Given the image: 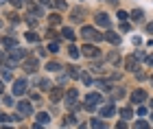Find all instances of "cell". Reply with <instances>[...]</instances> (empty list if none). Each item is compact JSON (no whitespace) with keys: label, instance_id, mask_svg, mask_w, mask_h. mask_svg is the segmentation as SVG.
<instances>
[{"label":"cell","instance_id":"6da1fadb","mask_svg":"<svg viewBox=\"0 0 153 129\" xmlns=\"http://www.w3.org/2000/svg\"><path fill=\"white\" fill-rule=\"evenodd\" d=\"M81 35L85 37V42H90V39H92V42H99V39H105V37H103V35H101V33L96 31V29H92V26H83V29H81Z\"/></svg>","mask_w":153,"mask_h":129},{"label":"cell","instance_id":"7a4b0ae2","mask_svg":"<svg viewBox=\"0 0 153 129\" xmlns=\"http://www.w3.org/2000/svg\"><path fill=\"white\" fill-rule=\"evenodd\" d=\"M101 103H103V96H101L99 92H90L88 96H85V110H88V112L94 110V107L101 105Z\"/></svg>","mask_w":153,"mask_h":129},{"label":"cell","instance_id":"3957f363","mask_svg":"<svg viewBox=\"0 0 153 129\" xmlns=\"http://www.w3.org/2000/svg\"><path fill=\"white\" fill-rule=\"evenodd\" d=\"M81 53H83V55H85L88 59H96V57L101 55V50L96 48V46H90V42H88V44H85V46L81 48Z\"/></svg>","mask_w":153,"mask_h":129},{"label":"cell","instance_id":"277c9868","mask_svg":"<svg viewBox=\"0 0 153 129\" xmlns=\"http://www.w3.org/2000/svg\"><path fill=\"white\" fill-rule=\"evenodd\" d=\"M26 90H29V83H26L24 79H18L16 83H13V94H16V96H22Z\"/></svg>","mask_w":153,"mask_h":129},{"label":"cell","instance_id":"5b68a950","mask_svg":"<svg viewBox=\"0 0 153 129\" xmlns=\"http://www.w3.org/2000/svg\"><path fill=\"white\" fill-rule=\"evenodd\" d=\"M18 114L20 116H31L33 114V105L29 103V101H20L18 103Z\"/></svg>","mask_w":153,"mask_h":129},{"label":"cell","instance_id":"8992f818","mask_svg":"<svg viewBox=\"0 0 153 129\" xmlns=\"http://www.w3.org/2000/svg\"><path fill=\"white\" fill-rule=\"evenodd\" d=\"M96 24L99 26H105V29H109V26H112V20H109V16L107 13H96Z\"/></svg>","mask_w":153,"mask_h":129},{"label":"cell","instance_id":"52a82bcc","mask_svg":"<svg viewBox=\"0 0 153 129\" xmlns=\"http://www.w3.org/2000/svg\"><path fill=\"white\" fill-rule=\"evenodd\" d=\"M138 62H140V59H138L136 55H131V57H127V59H125V70L134 72L136 68H138Z\"/></svg>","mask_w":153,"mask_h":129},{"label":"cell","instance_id":"ba28073f","mask_svg":"<svg viewBox=\"0 0 153 129\" xmlns=\"http://www.w3.org/2000/svg\"><path fill=\"white\" fill-rule=\"evenodd\" d=\"M22 68H24L26 72H35V70H37V59H35V57H26Z\"/></svg>","mask_w":153,"mask_h":129},{"label":"cell","instance_id":"9c48e42d","mask_svg":"<svg viewBox=\"0 0 153 129\" xmlns=\"http://www.w3.org/2000/svg\"><path fill=\"white\" fill-rule=\"evenodd\" d=\"M76 99H79V92H76V90H68V92H66V105H68V107H74Z\"/></svg>","mask_w":153,"mask_h":129},{"label":"cell","instance_id":"30bf717a","mask_svg":"<svg viewBox=\"0 0 153 129\" xmlns=\"http://www.w3.org/2000/svg\"><path fill=\"white\" fill-rule=\"evenodd\" d=\"M103 37H105L109 44H114V46H118V44H120V35H118L116 31H107V33H105Z\"/></svg>","mask_w":153,"mask_h":129},{"label":"cell","instance_id":"8fae6325","mask_svg":"<svg viewBox=\"0 0 153 129\" xmlns=\"http://www.w3.org/2000/svg\"><path fill=\"white\" fill-rule=\"evenodd\" d=\"M142 101H147V92L144 90H136L131 94V103H142Z\"/></svg>","mask_w":153,"mask_h":129},{"label":"cell","instance_id":"7c38bea8","mask_svg":"<svg viewBox=\"0 0 153 129\" xmlns=\"http://www.w3.org/2000/svg\"><path fill=\"white\" fill-rule=\"evenodd\" d=\"M61 99H64V90H61V87H55V90H51V101H53V103H59Z\"/></svg>","mask_w":153,"mask_h":129},{"label":"cell","instance_id":"4fadbf2b","mask_svg":"<svg viewBox=\"0 0 153 129\" xmlns=\"http://www.w3.org/2000/svg\"><path fill=\"white\" fill-rule=\"evenodd\" d=\"M101 114H103V116H114V114H116V107H114V103H107V105L101 110Z\"/></svg>","mask_w":153,"mask_h":129},{"label":"cell","instance_id":"5bb4252c","mask_svg":"<svg viewBox=\"0 0 153 129\" xmlns=\"http://www.w3.org/2000/svg\"><path fill=\"white\" fill-rule=\"evenodd\" d=\"M48 123H51V116H48L46 112H39V114H37V125L44 127V125H48Z\"/></svg>","mask_w":153,"mask_h":129},{"label":"cell","instance_id":"9a60e30c","mask_svg":"<svg viewBox=\"0 0 153 129\" xmlns=\"http://www.w3.org/2000/svg\"><path fill=\"white\" fill-rule=\"evenodd\" d=\"M2 46H4V48H16L18 42L13 37H2Z\"/></svg>","mask_w":153,"mask_h":129},{"label":"cell","instance_id":"2e32d148","mask_svg":"<svg viewBox=\"0 0 153 129\" xmlns=\"http://www.w3.org/2000/svg\"><path fill=\"white\" fill-rule=\"evenodd\" d=\"M29 11H31V16H42V7H37L35 2H29Z\"/></svg>","mask_w":153,"mask_h":129},{"label":"cell","instance_id":"e0dca14e","mask_svg":"<svg viewBox=\"0 0 153 129\" xmlns=\"http://www.w3.org/2000/svg\"><path fill=\"white\" fill-rule=\"evenodd\" d=\"M120 116H123V120H131L134 118V110H131V107H125V110L120 112Z\"/></svg>","mask_w":153,"mask_h":129},{"label":"cell","instance_id":"ac0fdd59","mask_svg":"<svg viewBox=\"0 0 153 129\" xmlns=\"http://www.w3.org/2000/svg\"><path fill=\"white\" fill-rule=\"evenodd\" d=\"M68 55H70V59H76L81 53H79V48H76L74 44H70V46H68Z\"/></svg>","mask_w":153,"mask_h":129},{"label":"cell","instance_id":"d6986e66","mask_svg":"<svg viewBox=\"0 0 153 129\" xmlns=\"http://www.w3.org/2000/svg\"><path fill=\"white\" fill-rule=\"evenodd\" d=\"M46 70H51V72H59V70H61V64H57V62H48V64H46Z\"/></svg>","mask_w":153,"mask_h":129},{"label":"cell","instance_id":"ffe728a7","mask_svg":"<svg viewBox=\"0 0 153 129\" xmlns=\"http://www.w3.org/2000/svg\"><path fill=\"white\" fill-rule=\"evenodd\" d=\"M72 20L74 22H81L83 20V9H72Z\"/></svg>","mask_w":153,"mask_h":129},{"label":"cell","instance_id":"44dd1931","mask_svg":"<svg viewBox=\"0 0 153 129\" xmlns=\"http://www.w3.org/2000/svg\"><path fill=\"white\" fill-rule=\"evenodd\" d=\"M53 7H57L59 11H66L68 9V4H66V0H53Z\"/></svg>","mask_w":153,"mask_h":129},{"label":"cell","instance_id":"7402d4cb","mask_svg":"<svg viewBox=\"0 0 153 129\" xmlns=\"http://www.w3.org/2000/svg\"><path fill=\"white\" fill-rule=\"evenodd\" d=\"M68 74H70L72 79H79V77H81V72H79V68H76V66H72V68H68Z\"/></svg>","mask_w":153,"mask_h":129},{"label":"cell","instance_id":"603a6c76","mask_svg":"<svg viewBox=\"0 0 153 129\" xmlns=\"http://www.w3.org/2000/svg\"><path fill=\"white\" fill-rule=\"evenodd\" d=\"M61 33H64V37H66V39H70V42L74 39V31H72V29H68V26H66V29L61 31Z\"/></svg>","mask_w":153,"mask_h":129},{"label":"cell","instance_id":"cb8c5ba5","mask_svg":"<svg viewBox=\"0 0 153 129\" xmlns=\"http://www.w3.org/2000/svg\"><path fill=\"white\" fill-rule=\"evenodd\" d=\"M131 18H134V20H136V22H140V20L144 18V11H140V9H136L134 13H131Z\"/></svg>","mask_w":153,"mask_h":129},{"label":"cell","instance_id":"d4e9b609","mask_svg":"<svg viewBox=\"0 0 153 129\" xmlns=\"http://www.w3.org/2000/svg\"><path fill=\"white\" fill-rule=\"evenodd\" d=\"M51 24L53 26H59L61 24V16H55V13H53V16H51Z\"/></svg>","mask_w":153,"mask_h":129},{"label":"cell","instance_id":"484cf974","mask_svg":"<svg viewBox=\"0 0 153 129\" xmlns=\"http://www.w3.org/2000/svg\"><path fill=\"white\" fill-rule=\"evenodd\" d=\"M118 59H120V57H118V53H109L107 62H109V64H118Z\"/></svg>","mask_w":153,"mask_h":129},{"label":"cell","instance_id":"4316f807","mask_svg":"<svg viewBox=\"0 0 153 129\" xmlns=\"http://www.w3.org/2000/svg\"><path fill=\"white\" fill-rule=\"evenodd\" d=\"M90 125H92V127H96V129H103V127H105V123H103V120H99V118H94Z\"/></svg>","mask_w":153,"mask_h":129},{"label":"cell","instance_id":"83f0119b","mask_svg":"<svg viewBox=\"0 0 153 129\" xmlns=\"http://www.w3.org/2000/svg\"><path fill=\"white\" fill-rule=\"evenodd\" d=\"M81 79H83V83H85V85H90V83H92V77H90L88 72H81Z\"/></svg>","mask_w":153,"mask_h":129},{"label":"cell","instance_id":"f1b7e54d","mask_svg":"<svg viewBox=\"0 0 153 129\" xmlns=\"http://www.w3.org/2000/svg\"><path fill=\"white\" fill-rule=\"evenodd\" d=\"M39 87L42 90H48V87H51V81L48 79H39Z\"/></svg>","mask_w":153,"mask_h":129},{"label":"cell","instance_id":"f546056e","mask_svg":"<svg viewBox=\"0 0 153 129\" xmlns=\"http://www.w3.org/2000/svg\"><path fill=\"white\" fill-rule=\"evenodd\" d=\"M76 123V118L74 116H66V120H64V127H68V125H74Z\"/></svg>","mask_w":153,"mask_h":129},{"label":"cell","instance_id":"4dcf8cb0","mask_svg":"<svg viewBox=\"0 0 153 129\" xmlns=\"http://www.w3.org/2000/svg\"><path fill=\"white\" fill-rule=\"evenodd\" d=\"M129 29H131V24L127 22V20H123V24H120V31H123V33H127Z\"/></svg>","mask_w":153,"mask_h":129},{"label":"cell","instance_id":"1f68e13d","mask_svg":"<svg viewBox=\"0 0 153 129\" xmlns=\"http://www.w3.org/2000/svg\"><path fill=\"white\" fill-rule=\"evenodd\" d=\"M26 39H29V42H37V35L33 31H29V33H26Z\"/></svg>","mask_w":153,"mask_h":129},{"label":"cell","instance_id":"d6a6232c","mask_svg":"<svg viewBox=\"0 0 153 129\" xmlns=\"http://www.w3.org/2000/svg\"><path fill=\"white\" fill-rule=\"evenodd\" d=\"M48 50H51V53H59V44H57V42H53L51 46H48Z\"/></svg>","mask_w":153,"mask_h":129},{"label":"cell","instance_id":"836d02e7","mask_svg":"<svg viewBox=\"0 0 153 129\" xmlns=\"http://www.w3.org/2000/svg\"><path fill=\"white\" fill-rule=\"evenodd\" d=\"M9 2H11L13 7H22V4H24V0H9Z\"/></svg>","mask_w":153,"mask_h":129},{"label":"cell","instance_id":"e575fe53","mask_svg":"<svg viewBox=\"0 0 153 129\" xmlns=\"http://www.w3.org/2000/svg\"><path fill=\"white\" fill-rule=\"evenodd\" d=\"M136 127H138V129H140V127H149V123H147V120H138Z\"/></svg>","mask_w":153,"mask_h":129},{"label":"cell","instance_id":"d590c367","mask_svg":"<svg viewBox=\"0 0 153 129\" xmlns=\"http://www.w3.org/2000/svg\"><path fill=\"white\" fill-rule=\"evenodd\" d=\"M2 103H4V105H13V99H11V96H4Z\"/></svg>","mask_w":153,"mask_h":129},{"label":"cell","instance_id":"8d00e7d4","mask_svg":"<svg viewBox=\"0 0 153 129\" xmlns=\"http://www.w3.org/2000/svg\"><path fill=\"white\" fill-rule=\"evenodd\" d=\"M138 114H140V116H147V107L140 105V107H138Z\"/></svg>","mask_w":153,"mask_h":129},{"label":"cell","instance_id":"74e56055","mask_svg":"<svg viewBox=\"0 0 153 129\" xmlns=\"http://www.w3.org/2000/svg\"><path fill=\"white\" fill-rule=\"evenodd\" d=\"M39 4H42V7H51L53 0H39Z\"/></svg>","mask_w":153,"mask_h":129},{"label":"cell","instance_id":"f35d334b","mask_svg":"<svg viewBox=\"0 0 153 129\" xmlns=\"http://www.w3.org/2000/svg\"><path fill=\"white\" fill-rule=\"evenodd\" d=\"M9 79H11V72H9V70L2 72V81H9Z\"/></svg>","mask_w":153,"mask_h":129},{"label":"cell","instance_id":"ab89813d","mask_svg":"<svg viewBox=\"0 0 153 129\" xmlns=\"http://www.w3.org/2000/svg\"><path fill=\"white\" fill-rule=\"evenodd\" d=\"M118 18H120V20H127L129 16H127V13H125V11H118Z\"/></svg>","mask_w":153,"mask_h":129},{"label":"cell","instance_id":"60d3db41","mask_svg":"<svg viewBox=\"0 0 153 129\" xmlns=\"http://www.w3.org/2000/svg\"><path fill=\"white\" fill-rule=\"evenodd\" d=\"M147 33H151V35H153V22H149V24H147Z\"/></svg>","mask_w":153,"mask_h":129},{"label":"cell","instance_id":"b9f144b4","mask_svg":"<svg viewBox=\"0 0 153 129\" xmlns=\"http://www.w3.org/2000/svg\"><path fill=\"white\" fill-rule=\"evenodd\" d=\"M147 64H149V66H153V55H149V57H147Z\"/></svg>","mask_w":153,"mask_h":129},{"label":"cell","instance_id":"7bdbcfd3","mask_svg":"<svg viewBox=\"0 0 153 129\" xmlns=\"http://www.w3.org/2000/svg\"><path fill=\"white\" fill-rule=\"evenodd\" d=\"M2 62H4V53L0 50V66H2Z\"/></svg>","mask_w":153,"mask_h":129},{"label":"cell","instance_id":"ee69618b","mask_svg":"<svg viewBox=\"0 0 153 129\" xmlns=\"http://www.w3.org/2000/svg\"><path fill=\"white\" fill-rule=\"evenodd\" d=\"M0 92H2V81H0Z\"/></svg>","mask_w":153,"mask_h":129}]
</instances>
